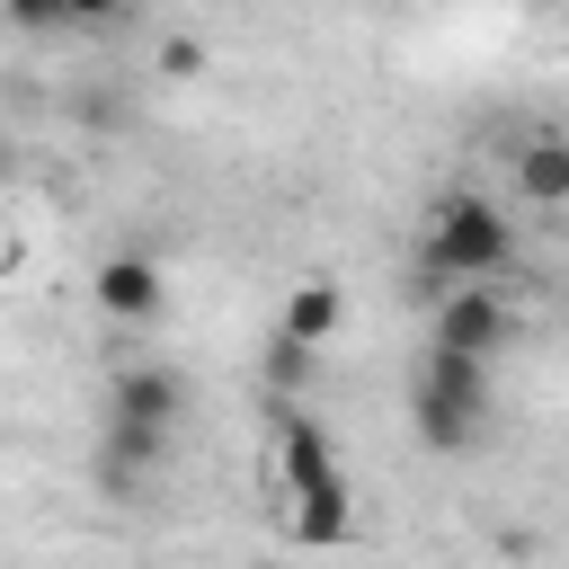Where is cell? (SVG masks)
<instances>
[{"instance_id":"cell-9","label":"cell","mask_w":569,"mask_h":569,"mask_svg":"<svg viewBox=\"0 0 569 569\" xmlns=\"http://www.w3.org/2000/svg\"><path fill=\"white\" fill-rule=\"evenodd\" d=\"M302 373H311V338L276 329V338H267V391H302Z\"/></svg>"},{"instance_id":"cell-3","label":"cell","mask_w":569,"mask_h":569,"mask_svg":"<svg viewBox=\"0 0 569 569\" xmlns=\"http://www.w3.org/2000/svg\"><path fill=\"white\" fill-rule=\"evenodd\" d=\"M178 409H187V382L169 365H124L116 391H107V480H133V462L160 453Z\"/></svg>"},{"instance_id":"cell-8","label":"cell","mask_w":569,"mask_h":569,"mask_svg":"<svg viewBox=\"0 0 569 569\" xmlns=\"http://www.w3.org/2000/svg\"><path fill=\"white\" fill-rule=\"evenodd\" d=\"M284 329L320 347V338L338 329V284H329V276H311V284H293V293H284Z\"/></svg>"},{"instance_id":"cell-2","label":"cell","mask_w":569,"mask_h":569,"mask_svg":"<svg viewBox=\"0 0 569 569\" xmlns=\"http://www.w3.org/2000/svg\"><path fill=\"white\" fill-rule=\"evenodd\" d=\"M418 258H427V276H436V284L498 276V267L516 258V222H507L489 196L453 187V196H436V204H427V240H418ZM436 284H427V293H436Z\"/></svg>"},{"instance_id":"cell-6","label":"cell","mask_w":569,"mask_h":569,"mask_svg":"<svg viewBox=\"0 0 569 569\" xmlns=\"http://www.w3.org/2000/svg\"><path fill=\"white\" fill-rule=\"evenodd\" d=\"M516 196H525V204H569V142H560V133L516 142Z\"/></svg>"},{"instance_id":"cell-10","label":"cell","mask_w":569,"mask_h":569,"mask_svg":"<svg viewBox=\"0 0 569 569\" xmlns=\"http://www.w3.org/2000/svg\"><path fill=\"white\" fill-rule=\"evenodd\" d=\"M9 18H18L27 36H36V27H71V9H62V0H9Z\"/></svg>"},{"instance_id":"cell-1","label":"cell","mask_w":569,"mask_h":569,"mask_svg":"<svg viewBox=\"0 0 569 569\" xmlns=\"http://www.w3.org/2000/svg\"><path fill=\"white\" fill-rule=\"evenodd\" d=\"M480 418H489V356L427 338V356H418V391H409V427H418V445H427V453H471Z\"/></svg>"},{"instance_id":"cell-4","label":"cell","mask_w":569,"mask_h":569,"mask_svg":"<svg viewBox=\"0 0 569 569\" xmlns=\"http://www.w3.org/2000/svg\"><path fill=\"white\" fill-rule=\"evenodd\" d=\"M276 453H284V498H302V533L311 542H338L347 533V480L329 462V436L311 418H284L276 427Z\"/></svg>"},{"instance_id":"cell-7","label":"cell","mask_w":569,"mask_h":569,"mask_svg":"<svg viewBox=\"0 0 569 569\" xmlns=\"http://www.w3.org/2000/svg\"><path fill=\"white\" fill-rule=\"evenodd\" d=\"M98 302H107L116 320H151V311H160V267H151V258H107V267H98Z\"/></svg>"},{"instance_id":"cell-5","label":"cell","mask_w":569,"mask_h":569,"mask_svg":"<svg viewBox=\"0 0 569 569\" xmlns=\"http://www.w3.org/2000/svg\"><path fill=\"white\" fill-rule=\"evenodd\" d=\"M427 302H436V329H427V338H445V347H471V356H498V347L516 338V320H507V302H498V284H489V276H462V284H436Z\"/></svg>"},{"instance_id":"cell-11","label":"cell","mask_w":569,"mask_h":569,"mask_svg":"<svg viewBox=\"0 0 569 569\" xmlns=\"http://www.w3.org/2000/svg\"><path fill=\"white\" fill-rule=\"evenodd\" d=\"M71 9V27H107V18H124V0H62Z\"/></svg>"}]
</instances>
